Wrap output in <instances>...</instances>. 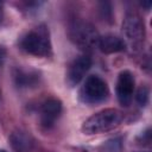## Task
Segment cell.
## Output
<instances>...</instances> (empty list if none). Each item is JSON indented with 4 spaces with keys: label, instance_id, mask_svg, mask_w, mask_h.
Instances as JSON below:
<instances>
[{
    "label": "cell",
    "instance_id": "6da1fadb",
    "mask_svg": "<svg viewBox=\"0 0 152 152\" xmlns=\"http://www.w3.org/2000/svg\"><path fill=\"white\" fill-rule=\"evenodd\" d=\"M124 120V114L114 108L100 110L88 118L82 125V132L87 135L100 134L116 128Z\"/></svg>",
    "mask_w": 152,
    "mask_h": 152
},
{
    "label": "cell",
    "instance_id": "7a4b0ae2",
    "mask_svg": "<svg viewBox=\"0 0 152 152\" xmlns=\"http://www.w3.org/2000/svg\"><path fill=\"white\" fill-rule=\"evenodd\" d=\"M19 44L24 51L38 57H45L51 51L48 31L44 27H37L25 33L20 38Z\"/></svg>",
    "mask_w": 152,
    "mask_h": 152
},
{
    "label": "cell",
    "instance_id": "3957f363",
    "mask_svg": "<svg viewBox=\"0 0 152 152\" xmlns=\"http://www.w3.org/2000/svg\"><path fill=\"white\" fill-rule=\"evenodd\" d=\"M122 32L125 34V44L133 51H139L145 40V26L137 12H127L122 23Z\"/></svg>",
    "mask_w": 152,
    "mask_h": 152
},
{
    "label": "cell",
    "instance_id": "277c9868",
    "mask_svg": "<svg viewBox=\"0 0 152 152\" xmlns=\"http://www.w3.org/2000/svg\"><path fill=\"white\" fill-rule=\"evenodd\" d=\"M109 89L107 83L97 75H90L86 78L81 90L80 97L84 103L94 104L104 101L108 97Z\"/></svg>",
    "mask_w": 152,
    "mask_h": 152
},
{
    "label": "cell",
    "instance_id": "5b68a950",
    "mask_svg": "<svg viewBox=\"0 0 152 152\" xmlns=\"http://www.w3.org/2000/svg\"><path fill=\"white\" fill-rule=\"evenodd\" d=\"M70 37L76 45H78L83 50H91L93 48H97L99 43V33L95 27L87 21H75L70 26Z\"/></svg>",
    "mask_w": 152,
    "mask_h": 152
},
{
    "label": "cell",
    "instance_id": "8992f818",
    "mask_svg": "<svg viewBox=\"0 0 152 152\" xmlns=\"http://www.w3.org/2000/svg\"><path fill=\"white\" fill-rule=\"evenodd\" d=\"M134 93V76L131 71L124 70L119 74L116 82V97L121 106L128 107Z\"/></svg>",
    "mask_w": 152,
    "mask_h": 152
},
{
    "label": "cell",
    "instance_id": "52a82bcc",
    "mask_svg": "<svg viewBox=\"0 0 152 152\" xmlns=\"http://www.w3.org/2000/svg\"><path fill=\"white\" fill-rule=\"evenodd\" d=\"M90 66H91V58L88 55H82L76 59H74L66 71V76H65L66 84L69 87L77 86L82 81L87 71L90 69Z\"/></svg>",
    "mask_w": 152,
    "mask_h": 152
},
{
    "label": "cell",
    "instance_id": "ba28073f",
    "mask_svg": "<svg viewBox=\"0 0 152 152\" xmlns=\"http://www.w3.org/2000/svg\"><path fill=\"white\" fill-rule=\"evenodd\" d=\"M62 113V102L58 99L51 97L48 99L40 108V124L45 128H51L56 120L61 116Z\"/></svg>",
    "mask_w": 152,
    "mask_h": 152
},
{
    "label": "cell",
    "instance_id": "9c48e42d",
    "mask_svg": "<svg viewBox=\"0 0 152 152\" xmlns=\"http://www.w3.org/2000/svg\"><path fill=\"white\" fill-rule=\"evenodd\" d=\"M10 144L15 152H32L33 138L23 129H15L10 135Z\"/></svg>",
    "mask_w": 152,
    "mask_h": 152
},
{
    "label": "cell",
    "instance_id": "30bf717a",
    "mask_svg": "<svg viewBox=\"0 0 152 152\" xmlns=\"http://www.w3.org/2000/svg\"><path fill=\"white\" fill-rule=\"evenodd\" d=\"M97 48L103 53H115V52L124 51L126 49V44H125V40L118 36L104 34V36H100Z\"/></svg>",
    "mask_w": 152,
    "mask_h": 152
},
{
    "label": "cell",
    "instance_id": "8fae6325",
    "mask_svg": "<svg viewBox=\"0 0 152 152\" xmlns=\"http://www.w3.org/2000/svg\"><path fill=\"white\" fill-rule=\"evenodd\" d=\"M14 81L19 88H30L34 87L39 82V75L34 70L17 69L14 74Z\"/></svg>",
    "mask_w": 152,
    "mask_h": 152
},
{
    "label": "cell",
    "instance_id": "7c38bea8",
    "mask_svg": "<svg viewBox=\"0 0 152 152\" xmlns=\"http://www.w3.org/2000/svg\"><path fill=\"white\" fill-rule=\"evenodd\" d=\"M148 95H150V91H148V88L147 87H140L135 94V100L137 102L139 103V106L141 107H145L148 102Z\"/></svg>",
    "mask_w": 152,
    "mask_h": 152
},
{
    "label": "cell",
    "instance_id": "4fadbf2b",
    "mask_svg": "<svg viewBox=\"0 0 152 152\" xmlns=\"http://www.w3.org/2000/svg\"><path fill=\"white\" fill-rule=\"evenodd\" d=\"M104 152H120L121 151V141L120 139H112L103 145Z\"/></svg>",
    "mask_w": 152,
    "mask_h": 152
},
{
    "label": "cell",
    "instance_id": "5bb4252c",
    "mask_svg": "<svg viewBox=\"0 0 152 152\" xmlns=\"http://www.w3.org/2000/svg\"><path fill=\"white\" fill-rule=\"evenodd\" d=\"M5 59H6V50L2 46H0V66L4 64Z\"/></svg>",
    "mask_w": 152,
    "mask_h": 152
},
{
    "label": "cell",
    "instance_id": "9a60e30c",
    "mask_svg": "<svg viewBox=\"0 0 152 152\" xmlns=\"http://www.w3.org/2000/svg\"><path fill=\"white\" fill-rule=\"evenodd\" d=\"M2 19H4V6L0 2V24L2 23Z\"/></svg>",
    "mask_w": 152,
    "mask_h": 152
},
{
    "label": "cell",
    "instance_id": "2e32d148",
    "mask_svg": "<svg viewBox=\"0 0 152 152\" xmlns=\"http://www.w3.org/2000/svg\"><path fill=\"white\" fill-rule=\"evenodd\" d=\"M0 152H6V151L5 150H0Z\"/></svg>",
    "mask_w": 152,
    "mask_h": 152
},
{
    "label": "cell",
    "instance_id": "e0dca14e",
    "mask_svg": "<svg viewBox=\"0 0 152 152\" xmlns=\"http://www.w3.org/2000/svg\"><path fill=\"white\" fill-rule=\"evenodd\" d=\"M0 95H1V91H0Z\"/></svg>",
    "mask_w": 152,
    "mask_h": 152
}]
</instances>
